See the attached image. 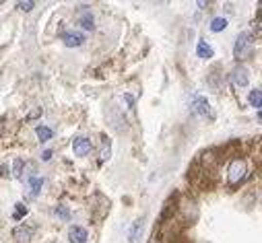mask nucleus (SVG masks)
<instances>
[{
	"mask_svg": "<svg viewBox=\"0 0 262 243\" xmlns=\"http://www.w3.org/2000/svg\"><path fill=\"white\" fill-rule=\"evenodd\" d=\"M248 175V163L246 159L242 157H235L231 159L229 167H227V181H229V186H240L243 179Z\"/></svg>",
	"mask_w": 262,
	"mask_h": 243,
	"instance_id": "nucleus-1",
	"label": "nucleus"
},
{
	"mask_svg": "<svg viewBox=\"0 0 262 243\" xmlns=\"http://www.w3.org/2000/svg\"><path fill=\"white\" fill-rule=\"evenodd\" d=\"M252 46H254V35L248 31H243L238 35L235 39V46H233V58L235 60H246L252 54Z\"/></svg>",
	"mask_w": 262,
	"mask_h": 243,
	"instance_id": "nucleus-2",
	"label": "nucleus"
},
{
	"mask_svg": "<svg viewBox=\"0 0 262 243\" xmlns=\"http://www.w3.org/2000/svg\"><path fill=\"white\" fill-rule=\"evenodd\" d=\"M178 210H180L182 221H184V223H190V225H192V221H196V216H198L196 204H194V200H192V198H188V196L182 198V202H180V206H178Z\"/></svg>",
	"mask_w": 262,
	"mask_h": 243,
	"instance_id": "nucleus-3",
	"label": "nucleus"
},
{
	"mask_svg": "<svg viewBox=\"0 0 262 243\" xmlns=\"http://www.w3.org/2000/svg\"><path fill=\"white\" fill-rule=\"evenodd\" d=\"M192 111L205 120H215V114H213L211 105H208L206 97H194V101H192Z\"/></svg>",
	"mask_w": 262,
	"mask_h": 243,
	"instance_id": "nucleus-4",
	"label": "nucleus"
},
{
	"mask_svg": "<svg viewBox=\"0 0 262 243\" xmlns=\"http://www.w3.org/2000/svg\"><path fill=\"white\" fill-rule=\"evenodd\" d=\"M73 151L76 157H87L91 151H93V144L89 138H85V136H76L75 140H73Z\"/></svg>",
	"mask_w": 262,
	"mask_h": 243,
	"instance_id": "nucleus-5",
	"label": "nucleus"
},
{
	"mask_svg": "<svg viewBox=\"0 0 262 243\" xmlns=\"http://www.w3.org/2000/svg\"><path fill=\"white\" fill-rule=\"evenodd\" d=\"M231 85L235 87V89H243V87H248V70L243 66H238L231 72Z\"/></svg>",
	"mask_w": 262,
	"mask_h": 243,
	"instance_id": "nucleus-6",
	"label": "nucleus"
},
{
	"mask_svg": "<svg viewBox=\"0 0 262 243\" xmlns=\"http://www.w3.org/2000/svg\"><path fill=\"white\" fill-rule=\"evenodd\" d=\"M62 39L68 48H78V46H83L85 35L78 33V31H66V33H62Z\"/></svg>",
	"mask_w": 262,
	"mask_h": 243,
	"instance_id": "nucleus-7",
	"label": "nucleus"
},
{
	"mask_svg": "<svg viewBox=\"0 0 262 243\" xmlns=\"http://www.w3.org/2000/svg\"><path fill=\"white\" fill-rule=\"evenodd\" d=\"M68 239H71V243H85L89 239V235H87V231L83 227L75 225V227H71V231H68Z\"/></svg>",
	"mask_w": 262,
	"mask_h": 243,
	"instance_id": "nucleus-8",
	"label": "nucleus"
},
{
	"mask_svg": "<svg viewBox=\"0 0 262 243\" xmlns=\"http://www.w3.org/2000/svg\"><path fill=\"white\" fill-rule=\"evenodd\" d=\"M31 235H33V229L25 227V225H19V227L13 229V237H15L17 241H29Z\"/></svg>",
	"mask_w": 262,
	"mask_h": 243,
	"instance_id": "nucleus-9",
	"label": "nucleus"
},
{
	"mask_svg": "<svg viewBox=\"0 0 262 243\" xmlns=\"http://www.w3.org/2000/svg\"><path fill=\"white\" fill-rule=\"evenodd\" d=\"M196 52H198V56H200V58H205V60L213 58V48L208 46V43H206L205 39H200V41H198V46H196Z\"/></svg>",
	"mask_w": 262,
	"mask_h": 243,
	"instance_id": "nucleus-10",
	"label": "nucleus"
},
{
	"mask_svg": "<svg viewBox=\"0 0 262 243\" xmlns=\"http://www.w3.org/2000/svg\"><path fill=\"white\" fill-rule=\"evenodd\" d=\"M248 103H250L252 107H256V109L262 111V91H258V89L250 91V95H248Z\"/></svg>",
	"mask_w": 262,
	"mask_h": 243,
	"instance_id": "nucleus-11",
	"label": "nucleus"
},
{
	"mask_svg": "<svg viewBox=\"0 0 262 243\" xmlns=\"http://www.w3.org/2000/svg\"><path fill=\"white\" fill-rule=\"evenodd\" d=\"M41 188H43V179L41 177H29V194L31 196H37L41 192Z\"/></svg>",
	"mask_w": 262,
	"mask_h": 243,
	"instance_id": "nucleus-12",
	"label": "nucleus"
},
{
	"mask_svg": "<svg viewBox=\"0 0 262 243\" xmlns=\"http://www.w3.org/2000/svg\"><path fill=\"white\" fill-rule=\"evenodd\" d=\"M227 29V19H223V17H215V19L211 21V31L219 33V31H225Z\"/></svg>",
	"mask_w": 262,
	"mask_h": 243,
	"instance_id": "nucleus-13",
	"label": "nucleus"
},
{
	"mask_svg": "<svg viewBox=\"0 0 262 243\" xmlns=\"http://www.w3.org/2000/svg\"><path fill=\"white\" fill-rule=\"evenodd\" d=\"M78 21H81V25H83V29H93V15L89 13V11H83V15H81V19H78Z\"/></svg>",
	"mask_w": 262,
	"mask_h": 243,
	"instance_id": "nucleus-14",
	"label": "nucleus"
},
{
	"mask_svg": "<svg viewBox=\"0 0 262 243\" xmlns=\"http://www.w3.org/2000/svg\"><path fill=\"white\" fill-rule=\"evenodd\" d=\"M36 134H37V138H39V142H48L50 138H52V130L46 128V126H37Z\"/></svg>",
	"mask_w": 262,
	"mask_h": 243,
	"instance_id": "nucleus-15",
	"label": "nucleus"
},
{
	"mask_svg": "<svg viewBox=\"0 0 262 243\" xmlns=\"http://www.w3.org/2000/svg\"><path fill=\"white\" fill-rule=\"evenodd\" d=\"M149 243H171V239H169V235L165 231H155L153 233V239Z\"/></svg>",
	"mask_w": 262,
	"mask_h": 243,
	"instance_id": "nucleus-16",
	"label": "nucleus"
},
{
	"mask_svg": "<svg viewBox=\"0 0 262 243\" xmlns=\"http://www.w3.org/2000/svg\"><path fill=\"white\" fill-rule=\"evenodd\" d=\"M110 155H112V142L106 140V142H103L101 153H99V165H101V163H106V161L110 159Z\"/></svg>",
	"mask_w": 262,
	"mask_h": 243,
	"instance_id": "nucleus-17",
	"label": "nucleus"
},
{
	"mask_svg": "<svg viewBox=\"0 0 262 243\" xmlns=\"http://www.w3.org/2000/svg\"><path fill=\"white\" fill-rule=\"evenodd\" d=\"M15 206H17V210H15V214H13V216H15L17 221H21L23 216L27 214V206H25V204H21V202H19V204H15Z\"/></svg>",
	"mask_w": 262,
	"mask_h": 243,
	"instance_id": "nucleus-18",
	"label": "nucleus"
},
{
	"mask_svg": "<svg viewBox=\"0 0 262 243\" xmlns=\"http://www.w3.org/2000/svg\"><path fill=\"white\" fill-rule=\"evenodd\" d=\"M56 214L60 216V219H64V221L71 219V210H68L66 206H56Z\"/></svg>",
	"mask_w": 262,
	"mask_h": 243,
	"instance_id": "nucleus-19",
	"label": "nucleus"
},
{
	"mask_svg": "<svg viewBox=\"0 0 262 243\" xmlns=\"http://www.w3.org/2000/svg\"><path fill=\"white\" fill-rule=\"evenodd\" d=\"M33 6H36V2H31V0H27V2H17V8L23 11V13H29Z\"/></svg>",
	"mask_w": 262,
	"mask_h": 243,
	"instance_id": "nucleus-20",
	"label": "nucleus"
},
{
	"mask_svg": "<svg viewBox=\"0 0 262 243\" xmlns=\"http://www.w3.org/2000/svg\"><path fill=\"white\" fill-rule=\"evenodd\" d=\"M15 175H17V177L23 175V161H21V159L15 161Z\"/></svg>",
	"mask_w": 262,
	"mask_h": 243,
	"instance_id": "nucleus-21",
	"label": "nucleus"
},
{
	"mask_svg": "<svg viewBox=\"0 0 262 243\" xmlns=\"http://www.w3.org/2000/svg\"><path fill=\"white\" fill-rule=\"evenodd\" d=\"M124 99L128 103V109H134V97H132V95H124Z\"/></svg>",
	"mask_w": 262,
	"mask_h": 243,
	"instance_id": "nucleus-22",
	"label": "nucleus"
},
{
	"mask_svg": "<svg viewBox=\"0 0 262 243\" xmlns=\"http://www.w3.org/2000/svg\"><path fill=\"white\" fill-rule=\"evenodd\" d=\"M256 155H258L256 159H258V161H262V140H258V142H256Z\"/></svg>",
	"mask_w": 262,
	"mask_h": 243,
	"instance_id": "nucleus-23",
	"label": "nucleus"
},
{
	"mask_svg": "<svg viewBox=\"0 0 262 243\" xmlns=\"http://www.w3.org/2000/svg\"><path fill=\"white\" fill-rule=\"evenodd\" d=\"M41 159H43V161H50V159H52V151H43Z\"/></svg>",
	"mask_w": 262,
	"mask_h": 243,
	"instance_id": "nucleus-24",
	"label": "nucleus"
},
{
	"mask_svg": "<svg viewBox=\"0 0 262 243\" xmlns=\"http://www.w3.org/2000/svg\"><path fill=\"white\" fill-rule=\"evenodd\" d=\"M41 114V107L39 109H36V111H31V114H29V120H33V118H37Z\"/></svg>",
	"mask_w": 262,
	"mask_h": 243,
	"instance_id": "nucleus-25",
	"label": "nucleus"
},
{
	"mask_svg": "<svg viewBox=\"0 0 262 243\" xmlns=\"http://www.w3.org/2000/svg\"><path fill=\"white\" fill-rule=\"evenodd\" d=\"M2 177H4V179L8 177V167H6V163H2Z\"/></svg>",
	"mask_w": 262,
	"mask_h": 243,
	"instance_id": "nucleus-26",
	"label": "nucleus"
},
{
	"mask_svg": "<svg viewBox=\"0 0 262 243\" xmlns=\"http://www.w3.org/2000/svg\"><path fill=\"white\" fill-rule=\"evenodd\" d=\"M258 120H260V122H262V111H258Z\"/></svg>",
	"mask_w": 262,
	"mask_h": 243,
	"instance_id": "nucleus-27",
	"label": "nucleus"
}]
</instances>
